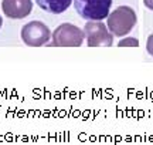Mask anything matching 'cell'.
I'll use <instances>...</instances> for the list:
<instances>
[{
  "instance_id": "1",
  "label": "cell",
  "mask_w": 153,
  "mask_h": 145,
  "mask_svg": "<svg viewBox=\"0 0 153 145\" xmlns=\"http://www.w3.org/2000/svg\"><path fill=\"white\" fill-rule=\"evenodd\" d=\"M106 26L114 36L123 37L132 31L136 24V13L129 6H119L106 17Z\"/></svg>"
},
{
  "instance_id": "2",
  "label": "cell",
  "mask_w": 153,
  "mask_h": 145,
  "mask_svg": "<svg viewBox=\"0 0 153 145\" xmlns=\"http://www.w3.org/2000/svg\"><path fill=\"white\" fill-rule=\"evenodd\" d=\"M76 13L88 22H102L109 16L112 0H74Z\"/></svg>"
},
{
  "instance_id": "3",
  "label": "cell",
  "mask_w": 153,
  "mask_h": 145,
  "mask_svg": "<svg viewBox=\"0 0 153 145\" xmlns=\"http://www.w3.org/2000/svg\"><path fill=\"white\" fill-rule=\"evenodd\" d=\"M84 39V30L70 23L61 24L53 31V46L55 47H79Z\"/></svg>"
},
{
  "instance_id": "4",
  "label": "cell",
  "mask_w": 153,
  "mask_h": 145,
  "mask_svg": "<svg viewBox=\"0 0 153 145\" xmlns=\"http://www.w3.org/2000/svg\"><path fill=\"white\" fill-rule=\"evenodd\" d=\"M51 31L50 28L44 24L43 22H30L24 24L22 28V40L24 44L31 46V47H38V46H44L50 39H51Z\"/></svg>"
},
{
  "instance_id": "5",
  "label": "cell",
  "mask_w": 153,
  "mask_h": 145,
  "mask_svg": "<svg viewBox=\"0 0 153 145\" xmlns=\"http://www.w3.org/2000/svg\"><path fill=\"white\" fill-rule=\"evenodd\" d=\"M84 36L87 37V44L89 47L98 46H112L114 34L109 31L108 26L101 22H89L84 27Z\"/></svg>"
},
{
  "instance_id": "6",
  "label": "cell",
  "mask_w": 153,
  "mask_h": 145,
  "mask_svg": "<svg viewBox=\"0 0 153 145\" xmlns=\"http://www.w3.org/2000/svg\"><path fill=\"white\" fill-rule=\"evenodd\" d=\"M1 9L9 19H24L33 10L31 0H1Z\"/></svg>"
},
{
  "instance_id": "7",
  "label": "cell",
  "mask_w": 153,
  "mask_h": 145,
  "mask_svg": "<svg viewBox=\"0 0 153 145\" xmlns=\"http://www.w3.org/2000/svg\"><path fill=\"white\" fill-rule=\"evenodd\" d=\"M40 9L53 14H61L71 6L72 0H36Z\"/></svg>"
},
{
  "instance_id": "8",
  "label": "cell",
  "mask_w": 153,
  "mask_h": 145,
  "mask_svg": "<svg viewBox=\"0 0 153 145\" xmlns=\"http://www.w3.org/2000/svg\"><path fill=\"white\" fill-rule=\"evenodd\" d=\"M118 46H119V47H129V46L137 47V46H139V41H137V39H133V37H126V39L120 40Z\"/></svg>"
},
{
  "instance_id": "9",
  "label": "cell",
  "mask_w": 153,
  "mask_h": 145,
  "mask_svg": "<svg viewBox=\"0 0 153 145\" xmlns=\"http://www.w3.org/2000/svg\"><path fill=\"white\" fill-rule=\"evenodd\" d=\"M146 50H148V53L153 57V33L148 37V41H146Z\"/></svg>"
},
{
  "instance_id": "10",
  "label": "cell",
  "mask_w": 153,
  "mask_h": 145,
  "mask_svg": "<svg viewBox=\"0 0 153 145\" xmlns=\"http://www.w3.org/2000/svg\"><path fill=\"white\" fill-rule=\"evenodd\" d=\"M143 3H145V6L148 7L149 10H153V0H143Z\"/></svg>"
},
{
  "instance_id": "11",
  "label": "cell",
  "mask_w": 153,
  "mask_h": 145,
  "mask_svg": "<svg viewBox=\"0 0 153 145\" xmlns=\"http://www.w3.org/2000/svg\"><path fill=\"white\" fill-rule=\"evenodd\" d=\"M1 23H3V20H1V16H0V27H1Z\"/></svg>"
}]
</instances>
